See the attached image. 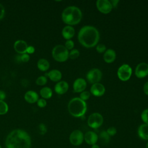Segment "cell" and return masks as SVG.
I'll return each instance as SVG.
<instances>
[{
  "instance_id": "cell-21",
  "label": "cell",
  "mask_w": 148,
  "mask_h": 148,
  "mask_svg": "<svg viewBox=\"0 0 148 148\" xmlns=\"http://www.w3.org/2000/svg\"><path fill=\"white\" fill-rule=\"evenodd\" d=\"M53 82H59L62 77L61 72L57 69H53L45 75Z\"/></svg>"
},
{
  "instance_id": "cell-35",
  "label": "cell",
  "mask_w": 148,
  "mask_h": 148,
  "mask_svg": "<svg viewBox=\"0 0 148 148\" xmlns=\"http://www.w3.org/2000/svg\"><path fill=\"white\" fill-rule=\"evenodd\" d=\"M37 104H38L39 107L44 108L46 106L47 103H46V101L45 99L40 98V99H38V100L37 101Z\"/></svg>"
},
{
  "instance_id": "cell-30",
  "label": "cell",
  "mask_w": 148,
  "mask_h": 148,
  "mask_svg": "<svg viewBox=\"0 0 148 148\" xmlns=\"http://www.w3.org/2000/svg\"><path fill=\"white\" fill-rule=\"evenodd\" d=\"M90 97V92L88 91H84L83 92H82L80 94V98L85 101L86 100H87Z\"/></svg>"
},
{
  "instance_id": "cell-38",
  "label": "cell",
  "mask_w": 148,
  "mask_h": 148,
  "mask_svg": "<svg viewBox=\"0 0 148 148\" xmlns=\"http://www.w3.org/2000/svg\"><path fill=\"white\" fill-rule=\"evenodd\" d=\"M143 91L146 95H148V81L146 82L143 85Z\"/></svg>"
},
{
  "instance_id": "cell-34",
  "label": "cell",
  "mask_w": 148,
  "mask_h": 148,
  "mask_svg": "<svg viewBox=\"0 0 148 148\" xmlns=\"http://www.w3.org/2000/svg\"><path fill=\"white\" fill-rule=\"evenodd\" d=\"M20 58L21 61H22L23 62H27L29 60L30 57H29V54L26 53L21 54V56L20 57Z\"/></svg>"
},
{
  "instance_id": "cell-12",
  "label": "cell",
  "mask_w": 148,
  "mask_h": 148,
  "mask_svg": "<svg viewBox=\"0 0 148 148\" xmlns=\"http://www.w3.org/2000/svg\"><path fill=\"white\" fill-rule=\"evenodd\" d=\"M87 87L86 80L81 77L76 79L73 84V91L75 92H82L84 91Z\"/></svg>"
},
{
  "instance_id": "cell-32",
  "label": "cell",
  "mask_w": 148,
  "mask_h": 148,
  "mask_svg": "<svg viewBox=\"0 0 148 148\" xmlns=\"http://www.w3.org/2000/svg\"><path fill=\"white\" fill-rule=\"evenodd\" d=\"M96 50L98 53H104L106 50V48L105 45L100 43L97 46Z\"/></svg>"
},
{
  "instance_id": "cell-4",
  "label": "cell",
  "mask_w": 148,
  "mask_h": 148,
  "mask_svg": "<svg viewBox=\"0 0 148 148\" xmlns=\"http://www.w3.org/2000/svg\"><path fill=\"white\" fill-rule=\"evenodd\" d=\"M68 109L72 116L80 117L84 116L87 111V103L80 98L75 97L69 101Z\"/></svg>"
},
{
  "instance_id": "cell-44",
  "label": "cell",
  "mask_w": 148,
  "mask_h": 148,
  "mask_svg": "<svg viewBox=\"0 0 148 148\" xmlns=\"http://www.w3.org/2000/svg\"><path fill=\"white\" fill-rule=\"evenodd\" d=\"M76 148H77V147H76Z\"/></svg>"
},
{
  "instance_id": "cell-28",
  "label": "cell",
  "mask_w": 148,
  "mask_h": 148,
  "mask_svg": "<svg viewBox=\"0 0 148 148\" xmlns=\"http://www.w3.org/2000/svg\"><path fill=\"white\" fill-rule=\"evenodd\" d=\"M38 131L40 135L45 134L47 132V127L46 125L43 123L39 124V125L38 126Z\"/></svg>"
},
{
  "instance_id": "cell-9",
  "label": "cell",
  "mask_w": 148,
  "mask_h": 148,
  "mask_svg": "<svg viewBox=\"0 0 148 148\" xmlns=\"http://www.w3.org/2000/svg\"><path fill=\"white\" fill-rule=\"evenodd\" d=\"M84 140V134L79 130L73 131L69 135V141L73 146L80 145Z\"/></svg>"
},
{
  "instance_id": "cell-43",
  "label": "cell",
  "mask_w": 148,
  "mask_h": 148,
  "mask_svg": "<svg viewBox=\"0 0 148 148\" xmlns=\"http://www.w3.org/2000/svg\"><path fill=\"white\" fill-rule=\"evenodd\" d=\"M0 148H2V147H1V145H0Z\"/></svg>"
},
{
  "instance_id": "cell-1",
  "label": "cell",
  "mask_w": 148,
  "mask_h": 148,
  "mask_svg": "<svg viewBox=\"0 0 148 148\" xmlns=\"http://www.w3.org/2000/svg\"><path fill=\"white\" fill-rule=\"evenodd\" d=\"M5 145L6 148H31V139L25 131L16 129L8 135Z\"/></svg>"
},
{
  "instance_id": "cell-37",
  "label": "cell",
  "mask_w": 148,
  "mask_h": 148,
  "mask_svg": "<svg viewBox=\"0 0 148 148\" xmlns=\"http://www.w3.org/2000/svg\"><path fill=\"white\" fill-rule=\"evenodd\" d=\"M35 52V48L32 46H28V48L27 49V53L29 54H32Z\"/></svg>"
},
{
  "instance_id": "cell-2",
  "label": "cell",
  "mask_w": 148,
  "mask_h": 148,
  "mask_svg": "<svg viewBox=\"0 0 148 148\" xmlns=\"http://www.w3.org/2000/svg\"><path fill=\"white\" fill-rule=\"evenodd\" d=\"M77 37L79 43L82 46L87 48H91L98 43L99 33L95 27L86 25L79 30Z\"/></svg>"
},
{
  "instance_id": "cell-5",
  "label": "cell",
  "mask_w": 148,
  "mask_h": 148,
  "mask_svg": "<svg viewBox=\"0 0 148 148\" xmlns=\"http://www.w3.org/2000/svg\"><path fill=\"white\" fill-rule=\"evenodd\" d=\"M52 56L58 62H64L69 58V51L62 45H56L52 50Z\"/></svg>"
},
{
  "instance_id": "cell-3",
  "label": "cell",
  "mask_w": 148,
  "mask_h": 148,
  "mask_svg": "<svg viewBox=\"0 0 148 148\" xmlns=\"http://www.w3.org/2000/svg\"><path fill=\"white\" fill-rule=\"evenodd\" d=\"M61 17L62 21L65 24L71 26L78 24L81 21L82 13L79 8L70 6L63 10Z\"/></svg>"
},
{
  "instance_id": "cell-24",
  "label": "cell",
  "mask_w": 148,
  "mask_h": 148,
  "mask_svg": "<svg viewBox=\"0 0 148 148\" xmlns=\"http://www.w3.org/2000/svg\"><path fill=\"white\" fill-rule=\"evenodd\" d=\"M99 138L101 139V141L103 142L105 144H107L109 142L110 136L108 134L106 131H102L99 135Z\"/></svg>"
},
{
  "instance_id": "cell-29",
  "label": "cell",
  "mask_w": 148,
  "mask_h": 148,
  "mask_svg": "<svg viewBox=\"0 0 148 148\" xmlns=\"http://www.w3.org/2000/svg\"><path fill=\"white\" fill-rule=\"evenodd\" d=\"M141 119L145 124L148 125V109L143 110L141 113Z\"/></svg>"
},
{
  "instance_id": "cell-42",
  "label": "cell",
  "mask_w": 148,
  "mask_h": 148,
  "mask_svg": "<svg viewBox=\"0 0 148 148\" xmlns=\"http://www.w3.org/2000/svg\"><path fill=\"white\" fill-rule=\"evenodd\" d=\"M146 148H148V142H147L146 143Z\"/></svg>"
},
{
  "instance_id": "cell-17",
  "label": "cell",
  "mask_w": 148,
  "mask_h": 148,
  "mask_svg": "<svg viewBox=\"0 0 148 148\" xmlns=\"http://www.w3.org/2000/svg\"><path fill=\"white\" fill-rule=\"evenodd\" d=\"M38 98L39 97L37 92L32 90L27 91L24 95L25 100L30 103H34L37 102Z\"/></svg>"
},
{
  "instance_id": "cell-7",
  "label": "cell",
  "mask_w": 148,
  "mask_h": 148,
  "mask_svg": "<svg viewBox=\"0 0 148 148\" xmlns=\"http://www.w3.org/2000/svg\"><path fill=\"white\" fill-rule=\"evenodd\" d=\"M132 68L128 64H123L117 70V76L121 81H127L132 75Z\"/></svg>"
},
{
  "instance_id": "cell-36",
  "label": "cell",
  "mask_w": 148,
  "mask_h": 148,
  "mask_svg": "<svg viewBox=\"0 0 148 148\" xmlns=\"http://www.w3.org/2000/svg\"><path fill=\"white\" fill-rule=\"evenodd\" d=\"M5 16V8L3 5L0 3V20L2 19Z\"/></svg>"
},
{
  "instance_id": "cell-14",
  "label": "cell",
  "mask_w": 148,
  "mask_h": 148,
  "mask_svg": "<svg viewBox=\"0 0 148 148\" xmlns=\"http://www.w3.org/2000/svg\"><path fill=\"white\" fill-rule=\"evenodd\" d=\"M98 139V136L94 131H88L86 132V134L84 135V140L87 144L90 145H93L94 144H96Z\"/></svg>"
},
{
  "instance_id": "cell-8",
  "label": "cell",
  "mask_w": 148,
  "mask_h": 148,
  "mask_svg": "<svg viewBox=\"0 0 148 148\" xmlns=\"http://www.w3.org/2000/svg\"><path fill=\"white\" fill-rule=\"evenodd\" d=\"M102 73L98 68H92L90 69L86 75V78L90 83L95 84L99 83L102 79Z\"/></svg>"
},
{
  "instance_id": "cell-10",
  "label": "cell",
  "mask_w": 148,
  "mask_h": 148,
  "mask_svg": "<svg viewBox=\"0 0 148 148\" xmlns=\"http://www.w3.org/2000/svg\"><path fill=\"white\" fill-rule=\"evenodd\" d=\"M96 6L98 10L103 14L110 13L113 8L110 1L108 0H98Z\"/></svg>"
},
{
  "instance_id": "cell-11",
  "label": "cell",
  "mask_w": 148,
  "mask_h": 148,
  "mask_svg": "<svg viewBox=\"0 0 148 148\" xmlns=\"http://www.w3.org/2000/svg\"><path fill=\"white\" fill-rule=\"evenodd\" d=\"M135 74L138 78H143L148 75V64L141 62L137 65L135 70Z\"/></svg>"
},
{
  "instance_id": "cell-15",
  "label": "cell",
  "mask_w": 148,
  "mask_h": 148,
  "mask_svg": "<svg viewBox=\"0 0 148 148\" xmlns=\"http://www.w3.org/2000/svg\"><path fill=\"white\" fill-rule=\"evenodd\" d=\"M13 47L17 53L23 54L27 53L28 45L24 40H17L14 42Z\"/></svg>"
},
{
  "instance_id": "cell-25",
  "label": "cell",
  "mask_w": 148,
  "mask_h": 148,
  "mask_svg": "<svg viewBox=\"0 0 148 148\" xmlns=\"http://www.w3.org/2000/svg\"><path fill=\"white\" fill-rule=\"evenodd\" d=\"M8 111V106L3 101H0V115L6 114Z\"/></svg>"
},
{
  "instance_id": "cell-26",
  "label": "cell",
  "mask_w": 148,
  "mask_h": 148,
  "mask_svg": "<svg viewBox=\"0 0 148 148\" xmlns=\"http://www.w3.org/2000/svg\"><path fill=\"white\" fill-rule=\"evenodd\" d=\"M47 82V77L45 76H40L38 77L36 80V83L39 86H43L46 84Z\"/></svg>"
},
{
  "instance_id": "cell-6",
  "label": "cell",
  "mask_w": 148,
  "mask_h": 148,
  "mask_svg": "<svg viewBox=\"0 0 148 148\" xmlns=\"http://www.w3.org/2000/svg\"><path fill=\"white\" fill-rule=\"evenodd\" d=\"M103 122L102 116L99 113H93L91 114L87 120V123L90 127L96 129L99 128Z\"/></svg>"
},
{
  "instance_id": "cell-13",
  "label": "cell",
  "mask_w": 148,
  "mask_h": 148,
  "mask_svg": "<svg viewBox=\"0 0 148 148\" xmlns=\"http://www.w3.org/2000/svg\"><path fill=\"white\" fill-rule=\"evenodd\" d=\"M90 92L95 97H100L104 94L105 92V87L101 83H95L91 86Z\"/></svg>"
},
{
  "instance_id": "cell-41",
  "label": "cell",
  "mask_w": 148,
  "mask_h": 148,
  "mask_svg": "<svg viewBox=\"0 0 148 148\" xmlns=\"http://www.w3.org/2000/svg\"><path fill=\"white\" fill-rule=\"evenodd\" d=\"M91 148H100V147H99V146L98 145L94 144V145L91 146Z\"/></svg>"
},
{
  "instance_id": "cell-22",
  "label": "cell",
  "mask_w": 148,
  "mask_h": 148,
  "mask_svg": "<svg viewBox=\"0 0 148 148\" xmlns=\"http://www.w3.org/2000/svg\"><path fill=\"white\" fill-rule=\"evenodd\" d=\"M37 66L40 71H46L50 67V64L47 60L45 58H40L37 62Z\"/></svg>"
},
{
  "instance_id": "cell-19",
  "label": "cell",
  "mask_w": 148,
  "mask_h": 148,
  "mask_svg": "<svg viewBox=\"0 0 148 148\" xmlns=\"http://www.w3.org/2000/svg\"><path fill=\"white\" fill-rule=\"evenodd\" d=\"M116 57V54L114 50L111 49H109L104 52L103 58L106 62L111 63L115 60Z\"/></svg>"
},
{
  "instance_id": "cell-20",
  "label": "cell",
  "mask_w": 148,
  "mask_h": 148,
  "mask_svg": "<svg viewBox=\"0 0 148 148\" xmlns=\"http://www.w3.org/2000/svg\"><path fill=\"white\" fill-rule=\"evenodd\" d=\"M138 134L140 138L143 140H148V125L141 124L138 129Z\"/></svg>"
},
{
  "instance_id": "cell-27",
  "label": "cell",
  "mask_w": 148,
  "mask_h": 148,
  "mask_svg": "<svg viewBox=\"0 0 148 148\" xmlns=\"http://www.w3.org/2000/svg\"><path fill=\"white\" fill-rule=\"evenodd\" d=\"M79 54H80V53L77 49H72L69 53V57L71 59L75 60L79 56Z\"/></svg>"
},
{
  "instance_id": "cell-40",
  "label": "cell",
  "mask_w": 148,
  "mask_h": 148,
  "mask_svg": "<svg viewBox=\"0 0 148 148\" xmlns=\"http://www.w3.org/2000/svg\"><path fill=\"white\" fill-rule=\"evenodd\" d=\"M111 4H112V6L113 8H115L117 6V4L119 3V0H112V1H110Z\"/></svg>"
},
{
  "instance_id": "cell-39",
  "label": "cell",
  "mask_w": 148,
  "mask_h": 148,
  "mask_svg": "<svg viewBox=\"0 0 148 148\" xmlns=\"http://www.w3.org/2000/svg\"><path fill=\"white\" fill-rule=\"evenodd\" d=\"M6 98V94L3 91L0 90V101H3Z\"/></svg>"
},
{
  "instance_id": "cell-16",
  "label": "cell",
  "mask_w": 148,
  "mask_h": 148,
  "mask_svg": "<svg viewBox=\"0 0 148 148\" xmlns=\"http://www.w3.org/2000/svg\"><path fill=\"white\" fill-rule=\"evenodd\" d=\"M69 85L65 81H60L54 86V90L58 94L62 95L65 94L68 90Z\"/></svg>"
},
{
  "instance_id": "cell-18",
  "label": "cell",
  "mask_w": 148,
  "mask_h": 148,
  "mask_svg": "<svg viewBox=\"0 0 148 148\" xmlns=\"http://www.w3.org/2000/svg\"><path fill=\"white\" fill-rule=\"evenodd\" d=\"M75 33V29L71 25H66L62 30V35L66 40H70Z\"/></svg>"
},
{
  "instance_id": "cell-31",
  "label": "cell",
  "mask_w": 148,
  "mask_h": 148,
  "mask_svg": "<svg viewBox=\"0 0 148 148\" xmlns=\"http://www.w3.org/2000/svg\"><path fill=\"white\" fill-rule=\"evenodd\" d=\"M66 49L68 50H72V49L74 47V42L72 40H67L65 43V46H64Z\"/></svg>"
},
{
  "instance_id": "cell-23",
  "label": "cell",
  "mask_w": 148,
  "mask_h": 148,
  "mask_svg": "<svg viewBox=\"0 0 148 148\" xmlns=\"http://www.w3.org/2000/svg\"><path fill=\"white\" fill-rule=\"evenodd\" d=\"M40 94L43 99H49L51 97L53 92L50 87H45L40 89Z\"/></svg>"
},
{
  "instance_id": "cell-33",
  "label": "cell",
  "mask_w": 148,
  "mask_h": 148,
  "mask_svg": "<svg viewBox=\"0 0 148 148\" xmlns=\"http://www.w3.org/2000/svg\"><path fill=\"white\" fill-rule=\"evenodd\" d=\"M106 131L110 136H114L117 133V130L114 127H110L108 128Z\"/></svg>"
}]
</instances>
